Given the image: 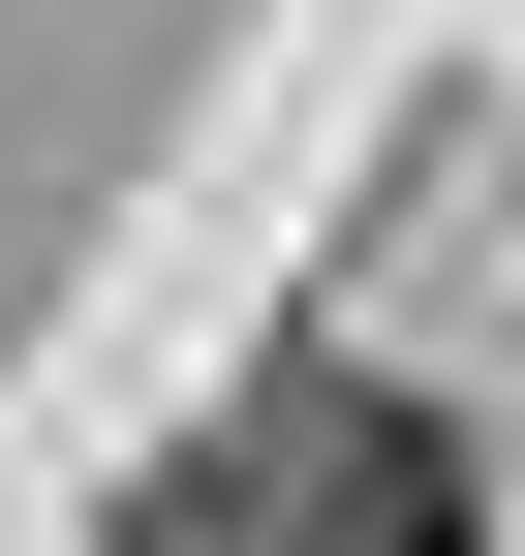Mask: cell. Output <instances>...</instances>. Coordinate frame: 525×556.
<instances>
[{"label": "cell", "mask_w": 525, "mask_h": 556, "mask_svg": "<svg viewBox=\"0 0 525 556\" xmlns=\"http://www.w3.org/2000/svg\"><path fill=\"white\" fill-rule=\"evenodd\" d=\"M185 556H464V464L402 402H279V433L185 495Z\"/></svg>", "instance_id": "6da1fadb"}]
</instances>
